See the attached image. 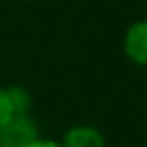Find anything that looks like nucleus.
Segmentation results:
<instances>
[{
	"label": "nucleus",
	"mask_w": 147,
	"mask_h": 147,
	"mask_svg": "<svg viewBox=\"0 0 147 147\" xmlns=\"http://www.w3.org/2000/svg\"><path fill=\"white\" fill-rule=\"evenodd\" d=\"M38 135V125L30 115H14L0 125V147H30Z\"/></svg>",
	"instance_id": "1"
},
{
	"label": "nucleus",
	"mask_w": 147,
	"mask_h": 147,
	"mask_svg": "<svg viewBox=\"0 0 147 147\" xmlns=\"http://www.w3.org/2000/svg\"><path fill=\"white\" fill-rule=\"evenodd\" d=\"M123 51L131 63L147 67V20H137L127 28L123 38Z\"/></svg>",
	"instance_id": "2"
},
{
	"label": "nucleus",
	"mask_w": 147,
	"mask_h": 147,
	"mask_svg": "<svg viewBox=\"0 0 147 147\" xmlns=\"http://www.w3.org/2000/svg\"><path fill=\"white\" fill-rule=\"evenodd\" d=\"M61 145L63 147H105V137L93 125H75L63 135Z\"/></svg>",
	"instance_id": "3"
},
{
	"label": "nucleus",
	"mask_w": 147,
	"mask_h": 147,
	"mask_svg": "<svg viewBox=\"0 0 147 147\" xmlns=\"http://www.w3.org/2000/svg\"><path fill=\"white\" fill-rule=\"evenodd\" d=\"M8 91V97H10V103H12V109L16 115H28L30 111V105H32V99L28 95V91L20 85H12L6 89Z\"/></svg>",
	"instance_id": "4"
},
{
	"label": "nucleus",
	"mask_w": 147,
	"mask_h": 147,
	"mask_svg": "<svg viewBox=\"0 0 147 147\" xmlns=\"http://www.w3.org/2000/svg\"><path fill=\"white\" fill-rule=\"evenodd\" d=\"M14 115H16V113H14V109H12L8 91H6V89H0V125L8 123Z\"/></svg>",
	"instance_id": "5"
},
{
	"label": "nucleus",
	"mask_w": 147,
	"mask_h": 147,
	"mask_svg": "<svg viewBox=\"0 0 147 147\" xmlns=\"http://www.w3.org/2000/svg\"><path fill=\"white\" fill-rule=\"evenodd\" d=\"M30 147H63L59 141H53V139H36Z\"/></svg>",
	"instance_id": "6"
}]
</instances>
